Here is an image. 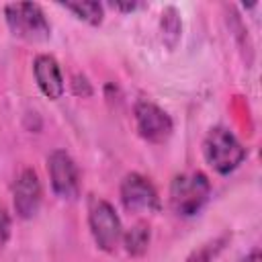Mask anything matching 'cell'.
<instances>
[{"label":"cell","mask_w":262,"mask_h":262,"mask_svg":"<svg viewBox=\"0 0 262 262\" xmlns=\"http://www.w3.org/2000/svg\"><path fill=\"white\" fill-rule=\"evenodd\" d=\"M160 29H162V39L164 43L174 49L178 39H180V31H182V23H180V14L176 10V6H166L162 10V18H160Z\"/></svg>","instance_id":"obj_12"},{"label":"cell","mask_w":262,"mask_h":262,"mask_svg":"<svg viewBox=\"0 0 262 262\" xmlns=\"http://www.w3.org/2000/svg\"><path fill=\"white\" fill-rule=\"evenodd\" d=\"M43 199V188L37 172L33 168H25L12 184V205L20 219H31L37 215Z\"/></svg>","instance_id":"obj_8"},{"label":"cell","mask_w":262,"mask_h":262,"mask_svg":"<svg viewBox=\"0 0 262 262\" xmlns=\"http://www.w3.org/2000/svg\"><path fill=\"white\" fill-rule=\"evenodd\" d=\"M229 239H231L229 233H223V235H219V237H213V239L201 244L196 250H192V252L186 256L184 262H213V260L225 250V246L229 244Z\"/></svg>","instance_id":"obj_13"},{"label":"cell","mask_w":262,"mask_h":262,"mask_svg":"<svg viewBox=\"0 0 262 262\" xmlns=\"http://www.w3.org/2000/svg\"><path fill=\"white\" fill-rule=\"evenodd\" d=\"M88 227L94 244L102 252H115L123 239V225L115 207L104 199H94L88 209Z\"/></svg>","instance_id":"obj_4"},{"label":"cell","mask_w":262,"mask_h":262,"mask_svg":"<svg viewBox=\"0 0 262 262\" xmlns=\"http://www.w3.org/2000/svg\"><path fill=\"white\" fill-rule=\"evenodd\" d=\"M203 154L207 164L219 174H231L248 156L246 147L227 127H213L207 133L203 141Z\"/></svg>","instance_id":"obj_2"},{"label":"cell","mask_w":262,"mask_h":262,"mask_svg":"<svg viewBox=\"0 0 262 262\" xmlns=\"http://www.w3.org/2000/svg\"><path fill=\"white\" fill-rule=\"evenodd\" d=\"M72 90H74V94H78V96H90V94H92V86H90V82H88L82 74H76V76L72 78Z\"/></svg>","instance_id":"obj_15"},{"label":"cell","mask_w":262,"mask_h":262,"mask_svg":"<svg viewBox=\"0 0 262 262\" xmlns=\"http://www.w3.org/2000/svg\"><path fill=\"white\" fill-rule=\"evenodd\" d=\"M121 203L131 213H156L162 207L158 190L154 188V184L137 172H131L123 178Z\"/></svg>","instance_id":"obj_7"},{"label":"cell","mask_w":262,"mask_h":262,"mask_svg":"<svg viewBox=\"0 0 262 262\" xmlns=\"http://www.w3.org/2000/svg\"><path fill=\"white\" fill-rule=\"evenodd\" d=\"M59 6H63L66 10H70L76 18L96 27L102 23V16H104V10H102V4L96 2V0H76V2H59Z\"/></svg>","instance_id":"obj_11"},{"label":"cell","mask_w":262,"mask_h":262,"mask_svg":"<svg viewBox=\"0 0 262 262\" xmlns=\"http://www.w3.org/2000/svg\"><path fill=\"white\" fill-rule=\"evenodd\" d=\"M139 6H141L139 2H111V8L121 10V12H131V10L139 8Z\"/></svg>","instance_id":"obj_16"},{"label":"cell","mask_w":262,"mask_h":262,"mask_svg":"<svg viewBox=\"0 0 262 262\" xmlns=\"http://www.w3.org/2000/svg\"><path fill=\"white\" fill-rule=\"evenodd\" d=\"M4 18L10 33L29 43H41L51 37V25L37 2H10L4 6Z\"/></svg>","instance_id":"obj_1"},{"label":"cell","mask_w":262,"mask_h":262,"mask_svg":"<svg viewBox=\"0 0 262 262\" xmlns=\"http://www.w3.org/2000/svg\"><path fill=\"white\" fill-rule=\"evenodd\" d=\"M149 239H151L149 225L145 221H139V223H135L131 229H127L123 233V239L121 242H123V246H125V250H127L129 256L139 258V256H143L147 252Z\"/></svg>","instance_id":"obj_10"},{"label":"cell","mask_w":262,"mask_h":262,"mask_svg":"<svg viewBox=\"0 0 262 262\" xmlns=\"http://www.w3.org/2000/svg\"><path fill=\"white\" fill-rule=\"evenodd\" d=\"M239 262H260V250L258 248H252Z\"/></svg>","instance_id":"obj_17"},{"label":"cell","mask_w":262,"mask_h":262,"mask_svg":"<svg viewBox=\"0 0 262 262\" xmlns=\"http://www.w3.org/2000/svg\"><path fill=\"white\" fill-rule=\"evenodd\" d=\"M33 76H35V82H37L39 90L47 98H51V100L61 98V94L66 90V84H63L61 68H59V63L53 55H47V53L37 55L35 61H33Z\"/></svg>","instance_id":"obj_9"},{"label":"cell","mask_w":262,"mask_h":262,"mask_svg":"<svg viewBox=\"0 0 262 262\" xmlns=\"http://www.w3.org/2000/svg\"><path fill=\"white\" fill-rule=\"evenodd\" d=\"M211 194V182L203 172H186L174 176L170 184V207L180 217L196 215Z\"/></svg>","instance_id":"obj_3"},{"label":"cell","mask_w":262,"mask_h":262,"mask_svg":"<svg viewBox=\"0 0 262 262\" xmlns=\"http://www.w3.org/2000/svg\"><path fill=\"white\" fill-rule=\"evenodd\" d=\"M10 229H12V221H10V215L6 211L4 205H0V252L4 250V246L8 244L10 239Z\"/></svg>","instance_id":"obj_14"},{"label":"cell","mask_w":262,"mask_h":262,"mask_svg":"<svg viewBox=\"0 0 262 262\" xmlns=\"http://www.w3.org/2000/svg\"><path fill=\"white\" fill-rule=\"evenodd\" d=\"M133 115L139 135L149 143H164L174 131L172 117L151 100H137Z\"/></svg>","instance_id":"obj_6"},{"label":"cell","mask_w":262,"mask_h":262,"mask_svg":"<svg viewBox=\"0 0 262 262\" xmlns=\"http://www.w3.org/2000/svg\"><path fill=\"white\" fill-rule=\"evenodd\" d=\"M47 172L53 192L63 201H76L82 188L80 168L66 149H55L47 158Z\"/></svg>","instance_id":"obj_5"}]
</instances>
